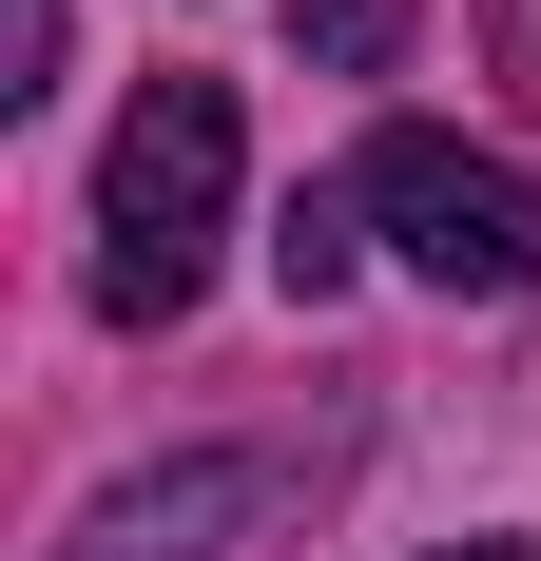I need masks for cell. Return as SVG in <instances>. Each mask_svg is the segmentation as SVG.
I'll use <instances>...</instances> for the list:
<instances>
[{
	"instance_id": "cell-1",
	"label": "cell",
	"mask_w": 541,
	"mask_h": 561,
	"mask_svg": "<svg viewBox=\"0 0 541 561\" xmlns=\"http://www.w3.org/2000/svg\"><path fill=\"white\" fill-rule=\"evenodd\" d=\"M214 232H232V78H156L97 156V310L174 330L214 290Z\"/></svg>"
},
{
	"instance_id": "cell-2",
	"label": "cell",
	"mask_w": 541,
	"mask_h": 561,
	"mask_svg": "<svg viewBox=\"0 0 541 561\" xmlns=\"http://www.w3.org/2000/svg\"><path fill=\"white\" fill-rule=\"evenodd\" d=\"M348 214H368L426 290H541V174L464 156V136H426V116H387V136H368Z\"/></svg>"
},
{
	"instance_id": "cell-3",
	"label": "cell",
	"mask_w": 541,
	"mask_h": 561,
	"mask_svg": "<svg viewBox=\"0 0 541 561\" xmlns=\"http://www.w3.org/2000/svg\"><path fill=\"white\" fill-rule=\"evenodd\" d=\"M290 58H329V78H387V58H406V0H290Z\"/></svg>"
},
{
	"instance_id": "cell-4",
	"label": "cell",
	"mask_w": 541,
	"mask_h": 561,
	"mask_svg": "<svg viewBox=\"0 0 541 561\" xmlns=\"http://www.w3.org/2000/svg\"><path fill=\"white\" fill-rule=\"evenodd\" d=\"M348 194H290V232H270V272H290V310H329V290H348Z\"/></svg>"
},
{
	"instance_id": "cell-5",
	"label": "cell",
	"mask_w": 541,
	"mask_h": 561,
	"mask_svg": "<svg viewBox=\"0 0 541 561\" xmlns=\"http://www.w3.org/2000/svg\"><path fill=\"white\" fill-rule=\"evenodd\" d=\"M0 58H20V98L58 78V0H0Z\"/></svg>"
},
{
	"instance_id": "cell-6",
	"label": "cell",
	"mask_w": 541,
	"mask_h": 561,
	"mask_svg": "<svg viewBox=\"0 0 541 561\" xmlns=\"http://www.w3.org/2000/svg\"><path fill=\"white\" fill-rule=\"evenodd\" d=\"M445 561H522V542H445Z\"/></svg>"
}]
</instances>
